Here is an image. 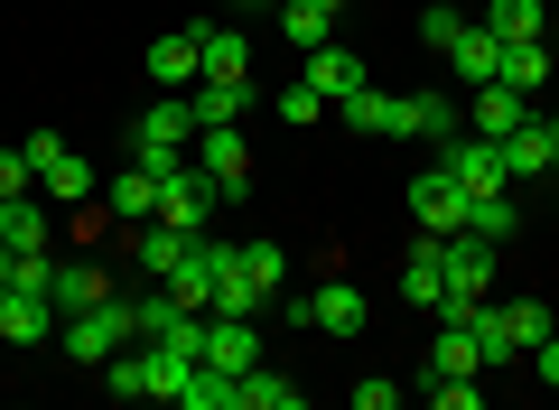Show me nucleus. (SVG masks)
Listing matches in <instances>:
<instances>
[{
  "instance_id": "obj_31",
  "label": "nucleus",
  "mask_w": 559,
  "mask_h": 410,
  "mask_svg": "<svg viewBox=\"0 0 559 410\" xmlns=\"http://www.w3.org/2000/svg\"><path fill=\"white\" fill-rule=\"evenodd\" d=\"M280 38H289V47H326V38H336V20H326L318 0H280Z\"/></svg>"
},
{
  "instance_id": "obj_27",
  "label": "nucleus",
  "mask_w": 559,
  "mask_h": 410,
  "mask_svg": "<svg viewBox=\"0 0 559 410\" xmlns=\"http://www.w3.org/2000/svg\"><path fill=\"white\" fill-rule=\"evenodd\" d=\"M429 410H485V373H419Z\"/></svg>"
},
{
  "instance_id": "obj_14",
  "label": "nucleus",
  "mask_w": 559,
  "mask_h": 410,
  "mask_svg": "<svg viewBox=\"0 0 559 410\" xmlns=\"http://www.w3.org/2000/svg\"><path fill=\"white\" fill-rule=\"evenodd\" d=\"M495 253H503V243H485V234H448V290L485 298V290H495Z\"/></svg>"
},
{
  "instance_id": "obj_11",
  "label": "nucleus",
  "mask_w": 559,
  "mask_h": 410,
  "mask_svg": "<svg viewBox=\"0 0 559 410\" xmlns=\"http://www.w3.org/2000/svg\"><path fill=\"white\" fill-rule=\"evenodd\" d=\"M401 298H411L419 317H429V308L448 298V243H439V234H419V253L401 261Z\"/></svg>"
},
{
  "instance_id": "obj_9",
  "label": "nucleus",
  "mask_w": 559,
  "mask_h": 410,
  "mask_svg": "<svg viewBox=\"0 0 559 410\" xmlns=\"http://www.w3.org/2000/svg\"><path fill=\"white\" fill-rule=\"evenodd\" d=\"M532 113H540V103L513 94V84H476V94H466V131H476V140H503L513 121H532Z\"/></svg>"
},
{
  "instance_id": "obj_15",
  "label": "nucleus",
  "mask_w": 559,
  "mask_h": 410,
  "mask_svg": "<svg viewBox=\"0 0 559 410\" xmlns=\"http://www.w3.org/2000/svg\"><path fill=\"white\" fill-rule=\"evenodd\" d=\"M448 66H457V84L476 94V84H495V66H503V38H495V28H476V20H466L457 38H448Z\"/></svg>"
},
{
  "instance_id": "obj_30",
  "label": "nucleus",
  "mask_w": 559,
  "mask_h": 410,
  "mask_svg": "<svg viewBox=\"0 0 559 410\" xmlns=\"http://www.w3.org/2000/svg\"><path fill=\"white\" fill-rule=\"evenodd\" d=\"M178 410H242V383H234V373H215V364H197V373H187V401Z\"/></svg>"
},
{
  "instance_id": "obj_7",
  "label": "nucleus",
  "mask_w": 559,
  "mask_h": 410,
  "mask_svg": "<svg viewBox=\"0 0 559 410\" xmlns=\"http://www.w3.org/2000/svg\"><path fill=\"white\" fill-rule=\"evenodd\" d=\"M439 168L457 177L466 196H495V187H513V177H503V150H495V140H476V131H466V140H448V150H439Z\"/></svg>"
},
{
  "instance_id": "obj_8",
  "label": "nucleus",
  "mask_w": 559,
  "mask_h": 410,
  "mask_svg": "<svg viewBox=\"0 0 559 410\" xmlns=\"http://www.w3.org/2000/svg\"><path fill=\"white\" fill-rule=\"evenodd\" d=\"M197 75H205L197 28H168V38H150V84H159V94H187Z\"/></svg>"
},
{
  "instance_id": "obj_12",
  "label": "nucleus",
  "mask_w": 559,
  "mask_h": 410,
  "mask_svg": "<svg viewBox=\"0 0 559 410\" xmlns=\"http://www.w3.org/2000/svg\"><path fill=\"white\" fill-rule=\"evenodd\" d=\"M392 140H457V103H439V94H401L392 103Z\"/></svg>"
},
{
  "instance_id": "obj_43",
  "label": "nucleus",
  "mask_w": 559,
  "mask_h": 410,
  "mask_svg": "<svg viewBox=\"0 0 559 410\" xmlns=\"http://www.w3.org/2000/svg\"><path fill=\"white\" fill-rule=\"evenodd\" d=\"M234 10H261V0H234Z\"/></svg>"
},
{
  "instance_id": "obj_16",
  "label": "nucleus",
  "mask_w": 559,
  "mask_h": 410,
  "mask_svg": "<svg viewBox=\"0 0 559 410\" xmlns=\"http://www.w3.org/2000/svg\"><path fill=\"white\" fill-rule=\"evenodd\" d=\"M550 75H559L550 38H503V66H495V84H513V94H540Z\"/></svg>"
},
{
  "instance_id": "obj_32",
  "label": "nucleus",
  "mask_w": 559,
  "mask_h": 410,
  "mask_svg": "<svg viewBox=\"0 0 559 410\" xmlns=\"http://www.w3.org/2000/svg\"><path fill=\"white\" fill-rule=\"evenodd\" d=\"M485 28H495V38H550V10H540V0H495Z\"/></svg>"
},
{
  "instance_id": "obj_28",
  "label": "nucleus",
  "mask_w": 559,
  "mask_h": 410,
  "mask_svg": "<svg viewBox=\"0 0 559 410\" xmlns=\"http://www.w3.org/2000/svg\"><path fill=\"white\" fill-rule=\"evenodd\" d=\"M392 103H401V94H373V84H355V94H345L336 113H345V131H364V140H392Z\"/></svg>"
},
{
  "instance_id": "obj_23",
  "label": "nucleus",
  "mask_w": 559,
  "mask_h": 410,
  "mask_svg": "<svg viewBox=\"0 0 559 410\" xmlns=\"http://www.w3.org/2000/svg\"><path fill=\"white\" fill-rule=\"evenodd\" d=\"M187 113H197V131H215V121H242L252 113V84H187Z\"/></svg>"
},
{
  "instance_id": "obj_45",
  "label": "nucleus",
  "mask_w": 559,
  "mask_h": 410,
  "mask_svg": "<svg viewBox=\"0 0 559 410\" xmlns=\"http://www.w3.org/2000/svg\"><path fill=\"white\" fill-rule=\"evenodd\" d=\"M550 57H559V47H550Z\"/></svg>"
},
{
  "instance_id": "obj_10",
  "label": "nucleus",
  "mask_w": 559,
  "mask_h": 410,
  "mask_svg": "<svg viewBox=\"0 0 559 410\" xmlns=\"http://www.w3.org/2000/svg\"><path fill=\"white\" fill-rule=\"evenodd\" d=\"M57 243V206L47 196H10L0 206V253H47Z\"/></svg>"
},
{
  "instance_id": "obj_1",
  "label": "nucleus",
  "mask_w": 559,
  "mask_h": 410,
  "mask_svg": "<svg viewBox=\"0 0 559 410\" xmlns=\"http://www.w3.org/2000/svg\"><path fill=\"white\" fill-rule=\"evenodd\" d=\"M20 150H28V168H38V196L57 206V215H75V206H94V196H103V177L84 168V150H66L57 131H28Z\"/></svg>"
},
{
  "instance_id": "obj_26",
  "label": "nucleus",
  "mask_w": 559,
  "mask_h": 410,
  "mask_svg": "<svg viewBox=\"0 0 559 410\" xmlns=\"http://www.w3.org/2000/svg\"><path fill=\"white\" fill-rule=\"evenodd\" d=\"M495 327H503V345H513V354H532V345H540V336H550V327H559V317H550V308H540V298H503V308H495Z\"/></svg>"
},
{
  "instance_id": "obj_19",
  "label": "nucleus",
  "mask_w": 559,
  "mask_h": 410,
  "mask_svg": "<svg viewBox=\"0 0 559 410\" xmlns=\"http://www.w3.org/2000/svg\"><path fill=\"white\" fill-rule=\"evenodd\" d=\"M205 47V84H252V38L242 28H197Z\"/></svg>"
},
{
  "instance_id": "obj_20",
  "label": "nucleus",
  "mask_w": 559,
  "mask_h": 410,
  "mask_svg": "<svg viewBox=\"0 0 559 410\" xmlns=\"http://www.w3.org/2000/svg\"><path fill=\"white\" fill-rule=\"evenodd\" d=\"M308 84H318L326 103H345V94L364 84V57H355V47H336V38H326V47H308Z\"/></svg>"
},
{
  "instance_id": "obj_36",
  "label": "nucleus",
  "mask_w": 559,
  "mask_h": 410,
  "mask_svg": "<svg viewBox=\"0 0 559 410\" xmlns=\"http://www.w3.org/2000/svg\"><path fill=\"white\" fill-rule=\"evenodd\" d=\"M242 271H252L261 298H280V271H289V261H280V243H242Z\"/></svg>"
},
{
  "instance_id": "obj_17",
  "label": "nucleus",
  "mask_w": 559,
  "mask_h": 410,
  "mask_svg": "<svg viewBox=\"0 0 559 410\" xmlns=\"http://www.w3.org/2000/svg\"><path fill=\"white\" fill-rule=\"evenodd\" d=\"M57 317H84V308H103V298H112V271H103V261H57Z\"/></svg>"
},
{
  "instance_id": "obj_13",
  "label": "nucleus",
  "mask_w": 559,
  "mask_h": 410,
  "mask_svg": "<svg viewBox=\"0 0 559 410\" xmlns=\"http://www.w3.org/2000/svg\"><path fill=\"white\" fill-rule=\"evenodd\" d=\"M308 327H326V336H355L364 327V290L345 271H326L318 290H308Z\"/></svg>"
},
{
  "instance_id": "obj_44",
  "label": "nucleus",
  "mask_w": 559,
  "mask_h": 410,
  "mask_svg": "<svg viewBox=\"0 0 559 410\" xmlns=\"http://www.w3.org/2000/svg\"><path fill=\"white\" fill-rule=\"evenodd\" d=\"M550 131H559V103H550Z\"/></svg>"
},
{
  "instance_id": "obj_46",
  "label": "nucleus",
  "mask_w": 559,
  "mask_h": 410,
  "mask_svg": "<svg viewBox=\"0 0 559 410\" xmlns=\"http://www.w3.org/2000/svg\"><path fill=\"white\" fill-rule=\"evenodd\" d=\"M550 177H559V168H550Z\"/></svg>"
},
{
  "instance_id": "obj_25",
  "label": "nucleus",
  "mask_w": 559,
  "mask_h": 410,
  "mask_svg": "<svg viewBox=\"0 0 559 410\" xmlns=\"http://www.w3.org/2000/svg\"><path fill=\"white\" fill-rule=\"evenodd\" d=\"M205 290H215V243H187V261L178 271H168V298H178V308H205Z\"/></svg>"
},
{
  "instance_id": "obj_37",
  "label": "nucleus",
  "mask_w": 559,
  "mask_h": 410,
  "mask_svg": "<svg viewBox=\"0 0 559 410\" xmlns=\"http://www.w3.org/2000/svg\"><path fill=\"white\" fill-rule=\"evenodd\" d=\"M318 113H326V94H318L308 75H299V84H280V121H318Z\"/></svg>"
},
{
  "instance_id": "obj_4",
  "label": "nucleus",
  "mask_w": 559,
  "mask_h": 410,
  "mask_svg": "<svg viewBox=\"0 0 559 410\" xmlns=\"http://www.w3.org/2000/svg\"><path fill=\"white\" fill-rule=\"evenodd\" d=\"M205 215H215V177L187 159L178 177H159V224H178V234H205Z\"/></svg>"
},
{
  "instance_id": "obj_38",
  "label": "nucleus",
  "mask_w": 559,
  "mask_h": 410,
  "mask_svg": "<svg viewBox=\"0 0 559 410\" xmlns=\"http://www.w3.org/2000/svg\"><path fill=\"white\" fill-rule=\"evenodd\" d=\"M38 187V168H28V150H0V206H10V196H28Z\"/></svg>"
},
{
  "instance_id": "obj_18",
  "label": "nucleus",
  "mask_w": 559,
  "mask_h": 410,
  "mask_svg": "<svg viewBox=\"0 0 559 410\" xmlns=\"http://www.w3.org/2000/svg\"><path fill=\"white\" fill-rule=\"evenodd\" d=\"M103 206H112V224H150V215H159V177L131 159L121 177H103Z\"/></svg>"
},
{
  "instance_id": "obj_33",
  "label": "nucleus",
  "mask_w": 559,
  "mask_h": 410,
  "mask_svg": "<svg viewBox=\"0 0 559 410\" xmlns=\"http://www.w3.org/2000/svg\"><path fill=\"white\" fill-rule=\"evenodd\" d=\"M513 224H522V215H513V196H503V187H495V196H466V234L513 243Z\"/></svg>"
},
{
  "instance_id": "obj_5",
  "label": "nucleus",
  "mask_w": 559,
  "mask_h": 410,
  "mask_svg": "<svg viewBox=\"0 0 559 410\" xmlns=\"http://www.w3.org/2000/svg\"><path fill=\"white\" fill-rule=\"evenodd\" d=\"M495 150H503V177H550V168H559V131H550V113L513 121Z\"/></svg>"
},
{
  "instance_id": "obj_40",
  "label": "nucleus",
  "mask_w": 559,
  "mask_h": 410,
  "mask_svg": "<svg viewBox=\"0 0 559 410\" xmlns=\"http://www.w3.org/2000/svg\"><path fill=\"white\" fill-rule=\"evenodd\" d=\"M457 28H466L457 10H439V0H429V20H419V38H429V47H439V57H448V38H457Z\"/></svg>"
},
{
  "instance_id": "obj_24",
  "label": "nucleus",
  "mask_w": 559,
  "mask_h": 410,
  "mask_svg": "<svg viewBox=\"0 0 559 410\" xmlns=\"http://www.w3.org/2000/svg\"><path fill=\"white\" fill-rule=\"evenodd\" d=\"M429 373H485L476 327H448V317H429Z\"/></svg>"
},
{
  "instance_id": "obj_21",
  "label": "nucleus",
  "mask_w": 559,
  "mask_h": 410,
  "mask_svg": "<svg viewBox=\"0 0 559 410\" xmlns=\"http://www.w3.org/2000/svg\"><path fill=\"white\" fill-rule=\"evenodd\" d=\"M131 140H159V150H197V113H187V103H140Z\"/></svg>"
},
{
  "instance_id": "obj_42",
  "label": "nucleus",
  "mask_w": 559,
  "mask_h": 410,
  "mask_svg": "<svg viewBox=\"0 0 559 410\" xmlns=\"http://www.w3.org/2000/svg\"><path fill=\"white\" fill-rule=\"evenodd\" d=\"M318 10H326V20H345V10H355V0H318Z\"/></svg>"
},
{
  "instance_id": "obj_34",
  "label": "nucleus",
  "mask_w": 559,
  "mask_h": 410,
  "mask_svg": "<svg viewBox=\"0 0 559 410\" xmlns=\"http://www.w3.org/2000/svg\"><path fill=\"white\" fill-rule=\"evenodd\" d=\"M178 317H187V308H178V298H168V290H150V298H131V336H140V345H159V336L178 327Z\"/></svg>"
},
{
  "instance_id": "obj_35",
  "label": "nucleus",
  "mask_w": 559,
  "mask_h": 410,
  "mask_svg": "<svg viewBox=\"0 0 559 410\" xmlns=\"http://www.w3.org/2000/svg\"><path fill=\"white\" fill-rule=\"evenodd\" d=\"M10 290H57V261H47V253H10ZM47 308H57V298H47Z\"/></svg>"
},
{
  "instance_id": "obj_39",
  "label": "nucleus",
  "mask_w": 559,
  "mask_h": 410,
  "mask_svg": "<svg viewBox=\"0 0 559 410\" xmlns=\"http://www.w3.org/2000/svg\"><path fill=\"white\" fill-rule=\"evenodd\" d=\"M355 410H401V383H392V373H364V383H355Z\"/></svg>"
},
{
  "instance_id": "obj_3",
  "label": "nucleus",
  "mask_w": 559,
  "mask_h": 410,
  "mask_svg": "<svg viewBox=\"0 0 559 410\" xmlns=\"http://www.w3.org/2000/svg\"><path fill=\"white\" fill-rule=\"evenodd\" d=\"M411 215H419V234H466V187L457 177L439 168V159H429V177H411Z\"/></svg>"
},
{
  "instance_id": "obj_41",
  "label": "nucleus",
  "mask_w": 559,
  "mask_h": 410,
  "mask_svg": "<svg viewBox=\"0 0 559 410\" xmlns=\"http://www.w3.org/2000/svg\"><path fill=\"white\" fill-rule=\"evenodd\" d=\"M532 373H540V383L559 391V327H550V336H540V345H532Z\"/></svg>"
},
{
  "instance_id": "obj_6",
  "label": "nucleus",
  "mask_w": 559,
  "mask_h": 410,
  "mask_svg": "<svg viewBox=\"0 0 559 410\" xmlns=\"http://www.w3.org/2000/svg\"><path fill=\"white\" fill-rule=\"evenodd\" d=\"M197 168L215 177V196H242V187H252V150H242V131H234V121L197 131Z\"/></svg>"
},
{
  "instance_id": "obj_22",
  "label": "nucleus",
  "mask_w": 559,
  "mask_h": 410,
  "mask_svg": "<svg viewBox=\"0 0 559 410\" xmlns=\"http://www.w3.org/2000/svg\"><path fill=\"white\" fill-rule=\"evenodd\" d=\"M47 327H57V308H47L38 290H0V336H10V345H38Z\"/></svg>"
},
{
  "instance_id": "obj_2",
  "label": "nucleus",
  "mask_w": 559,
  "mask_h": 410,
  "mask_svg": "<svg viewBox=\"0 0 559 410\" xmlns=\"http://www.w3.org/2000/svg\"><path fill=\"white\" fill-rule=\"evenodd\" d=\"M57 345H66V364H103V354H121V345H140L131 336V298H103V308H84V317H57Z\"/></svg>"
},
{
  "instance_id": "obj_29",
  "label": "nucleus",
  "mask_w": 559,
  "mask_h": 410,
  "mask_svg": "<svg viewBox=\"0 0 559 410\" xmlns=\"http://www.w3.org/2000/svg\"><path fill=\"white\" fill-rule=\"evenodd\" d=\"M242 410H299V383H289L280 364H252L242 373Z\"/></svg>"
}]
</instances>
